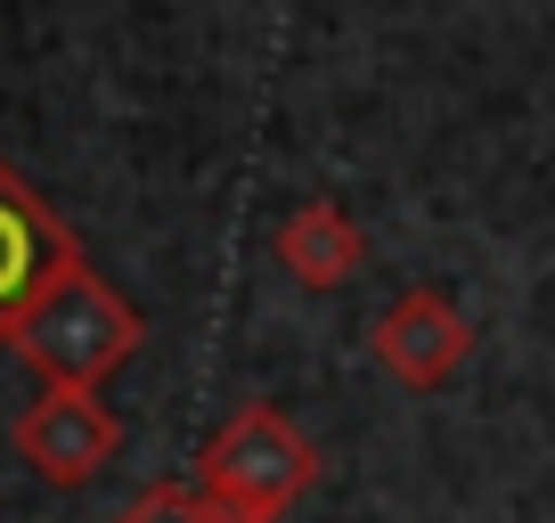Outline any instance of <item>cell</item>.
<instances>
[{"label":"cell","instance_id":"7a4b0ae2","mask_svg":"<svg viewBox=\"0 0 555 523\" xmlns=\"http://www.w3.org/2000/svg\"><path fill=\"white\" fill-rule=\"evenodd\" d=\"M17 352L50 384H82V393H99V384L139 352V311L99 279V270H90V262H74L66 279L25 311Z\"/></svg>","mask_w":555,"mask_h":523},{"label":"cell","instance_id":"8992f818","mask_svg":"<svg viewBox=\"0 0 555 523\" xmlns=\"http://www.w3.org/2000/svg\"><path fill=\"white\" fill-rule=\"evenodd\" d=\"M278 262H286V279H295V286L335 295V286L360 279L367 238H360V221H351L335 196H311V205H295L286 221H278Z\"/></svg>","mask_w":555,"mask_h":523},{"label":"cell","instance_id":"ba28073f","mask_svg":"<svg viewBox=\"0 0 555 523\" xmlns=\"http://www.w3.org/2000/svg\"><path fill=\"white\" fill-rule=\"evenodd\" d=\"M229 523H237V515H229Z\"/></svg>","mask_w":555,"mask_h":523},{"label":"cell","instance_id":"6da1fadb","mask_svg":"<svg viewBox=\"0 0 555 523\" xmlns=\"http://www.w3.org/2000/svg\"><path fill=\"white\" fill-rule=\"evenodd\" d=\"M311 483H319L311 434H302L286 409H270V401H245L237 418L205 442V458H196V490H205L221 515H237V523L286 515Z\"/></svg>","mask_w":555,"mask_h":523},{"label":"cell","instance_id":"277c9868","mask_svg":"<svg viewBox=\"0 0 555 523\" xmlns=\"http://www.w3.org/2000/svg\"><path fill=\"white\" fill-rule=\"evenodd\" d=\"M367 352H376V368L392 384L434 393V384H450L457 368L474 360V319L457 311L450 295H434V286H409L400 303H384V311H376Z\"/></svg>","mask_w":555,"mask_h":523},{"label":"cell","instance_id":"5b68a950","mask_svg":"<svg viewBox=\"0 0 555 523\" xmlns=\"http://www.w3.org/2000/svg\"><path fill=\"white\" fill-rule=\"evenodd\" d=\"M17 450H25V467H34L41 483L82 490L90 474H106V458L122 450V425H115V409H106L99 393L50 384V393L17 418Z\"/></svg>","mask_w":555,"mask_h":523},{"label":"cell","instance_id":"3957f363","mask_svg":"<svg viewBox=\"0 0 555 523\" xmlns=\"http://www.w3.org/2000/svg\"><path fill=\"white\" fill-rule=\"evenodd\" d=\"M74 262H82L74 229L57 221V213L25 189L9 164H0V344H17L25 311H34V303L66 279Z\"/></svg>","mask_w":555,"mask_h":523},{"label":"cell","instance_id":"52a82bcc","mask_svg":"<svg viewBox=\"0 0 555 523\" xmlns=\"http://www.w3.org/2000/svg\"><path fill=\"white\" fill-rule=\"evenodd\" d=\"M115 523H229V515H221V507H212L196 483H147Z\"/></svg>","mask_w":555,"mask_h":523}]
</instances>
